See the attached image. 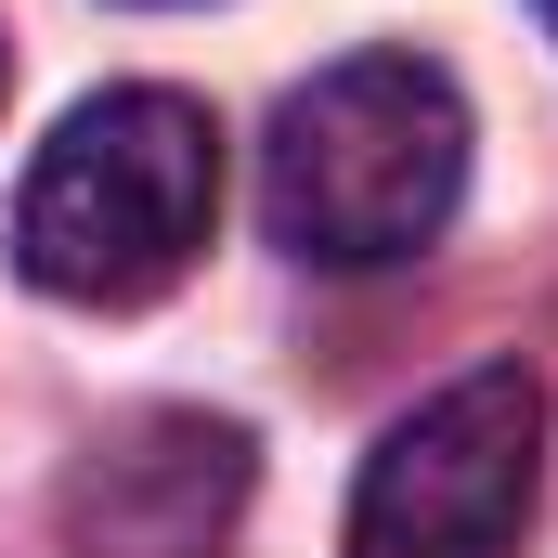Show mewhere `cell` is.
<instances>
[{
    "mask_svg": "<svg viewBox=\"0 0 558 558\" xmlns=\"http://www.w3.org/2000/svg\"><path fill=\"white\" fill-rule=\"evenodd\" d=\"M533 13H546V26H558V0H533Z\"/></svg>",
    "mask_w": 558,
    "mask_h": 558,
    "instance_id": "obj_5",
    "label": "cell"
},
{
    "mask_svg": "<svg viewBox=\"0 0 558 558\" xmlns=\"http://www.w3.org/2000/svg\"><path fill=\"white\" fill-rule=\"evenodd\" d=\"M247 520V428L131 416L65 481V558H234Z\"/></svg>",
    "mask_w": 558,
    "mask_h": 558,
    "instance_id": "obj_4",
    "label": "cell"
},
{
    "mask_svg": "<svg viewBox=\"0 0 558 558\" xmlns=\"http://www.w3.org/2000/svg\"><path fill=\"white\" fill-rule=\"evenodd\" d=\"M533 507H546V377L468 364L364 454L351 558H520Z\"/></svg>",
    "mask_w": 558,
    "mask_h": 558,
    "instance_id": "obj_3",
    "label": "cell"
},
{
    "mask_svg": "<svg viewBox=\"0 0 558 558\" xmlns=\"http://www.w3.org/2000/svg\"><path fill=\"white\" fill-rule=\"evenodd\" d=\"M221 234V118L195 92H92L13 182V274L78 312H143Z\"/></svg>",
    "mask_w": 558,
    "mask_h": 558,
    "instance_id": "obj_2",
    "label": "cell"
},
{
    "mask_svg": "<svg viewBox=\"0 0 558 558\" xmlns=\"http://www.w3.org/2000/svg\"><path fill=\"white\" fill-rule=\"evenodd\" d=\"M0 92H13V65H0Z\"/></svg>",
    "mask_w": 558,
    "mask_h": 558,
    "instance_id": "obj_6",
    "label": "cell"
},
{
    "mask_svg": "<svg viewBox=\"0 0 558 558\" xmlns=\"http://www.w3.org/2000/svg\"><path fill=\"white\" fill-rule=\"evenodd\" d=\"M468 195V92L428 52H351L299 78L260 143V221L312 274H390Z\"/></svg>",
    "mask_w": 558,
    "mask_h": 558,
    "instance_id": "obj_1",
    "label": "cell"
}]
</instances>
